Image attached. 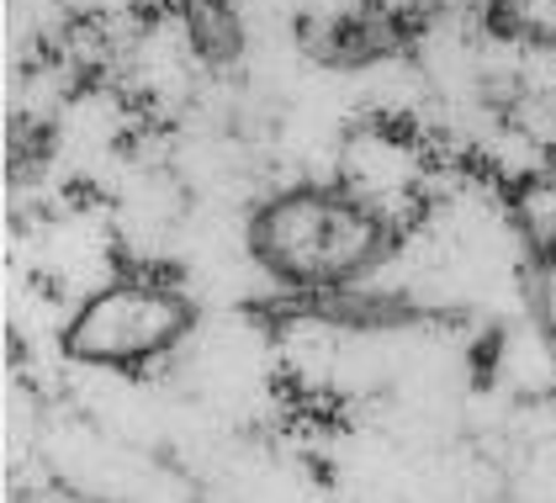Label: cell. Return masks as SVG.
Listing matches in <instances>:
<instances>
[{
  "label": "cell",
  "mask_w": 556,
  "mask_h": 503,
  "mask_svg": "<svg viewBox=\"0 0 556 503\" xmlns=\"http://www.w3.org/2000/svg\"><path fill=\"white\" fill-rule=\"evenodd\" d=\"M180 11H186V38L202 64L228 70L244 59V22L233 0H180Z\"/></svg>",
  "instance_id": "3957f363"
},
{
  "label": "cell",
  "mask_w": 556,
  "mask_h": 503,
  "mask_svg": "<svg viewBox=\"0 0 556 503\" xmlns=\"http://www.w3.org/2000/svg\"><path fill=\"white\" fill-rule=\"evenodd\" d=\"M541 260H546V265H556V239H546V244H541Z\"/></svg>",
  "instance_id": "5b68a950"
},
{
  "label": "cell",
  "mask_w": 556,
  "mask_h": 503,
  "mask_svg": "<svg viewBox=\"0 0 556 503\" xmlns=\"http://www.w3.org/2000/svg\"><path fill=\"white\" fill-rule=\"evenodd\" d=\"M255 250L287 276H344L366 260V223L329 197H292L255 223Z\"/></svg>",
  "instance_id": "6da1fadb"
},
{
  "label": "cell",
  "mask_w": 556,
  "mask_h": 503,
  "mask_svg": "<svg viewBox=\"0 0 556 503\" xmlns=\"http://www.w3.org/2000/svg\"><path fill=\"white\" fill-rule=\"evenodd\" d=\"M186 324V307L165 292H106L70 329V350L90 361H128L154 344H170Z\"/></svg>",
  "instance_id": "7a4b0ae2"
},
{
  "label": "cell",
  "mask_w": 556,
  "mask_h": 503,
  "mask_svg": "<svg viewBox=\"0 0 556 503\" xmlns=\"http://www.w3.org/2000/svg\"><path fill=\"white\" fill-rule=\"evenodd\" d=\"M504 350V329H488L482 344L471 350V366H477V387H488V372H493V355Z\"/></svg>",
  "instance_id": "277c9868"
}]
</instances>
